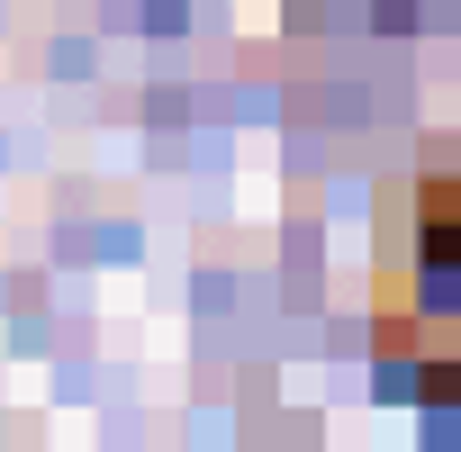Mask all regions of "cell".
Here are the masks:
<instances>
[{
    "label": "cell",
    "mask_w": 461,
    "mask_h": 452,
    "mask_svg": "<svg viewBox=\"0 0 461 452\" xmlns=\"http://www.w3.org/2000/svg\"><path fill=\"white\" fill-rule=\"evenodd\" d=\"M380 362L389 380L407 371L425 407L461 398V154L425 163L407 190V290H389Z\"/></svg>",
    "instance_id": "1"
}]
</instances>
